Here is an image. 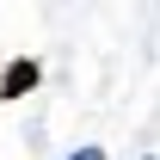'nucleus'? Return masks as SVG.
<instances>
[{
  "label": "nucleus",
  "instance_id": "1",
  "mask_svg": "<svg viewBox=\"0 0 160 160\" xmlns=\"http://www.w3.org/2000/svg\"><path fill=\"white\" fill-rule=\"evenodd\" d=\"M43 80V62L37 56H12L6 68H0V99H25V92H37Z\"/></svg>",
  "mask_w": 160,
  "mask_h": 160
},
{
  "label": "nucleus",
  "instance_id": "2",
  "mask_svg": "<svg viewBox=\"0 0 160 160\" xmlns=\"http://www.w3.org/2000/svg\"><path fill=\"white\" fill-rule=\"evenodd\" d=\"M68 160H105V148H80V154H68Z\"/></svg>",
  "mask_w": 160,
  "mask_h": 160
}]
</instances>
